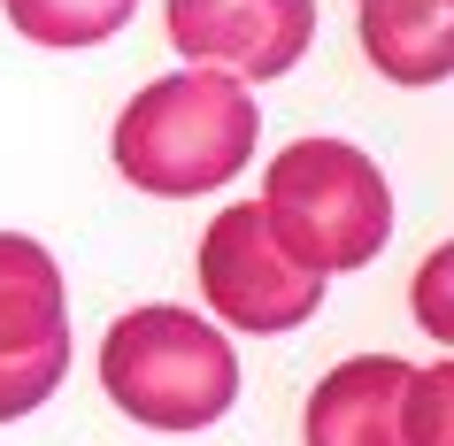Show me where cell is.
I'll return each instance as SVG.
<instances>
[{
  "mask_svg": "<svg viewBox=\"0 0 454 446\" xmlns=\"http://www.w3.org/2000/svg\"><path fill=\"white\" fill-rule=\"evenodd\" d=\"M362 54L393 85H447L454 77V0H355Z\"/></svg>",
  "mask_w": 454,
  "mask_h": 446,
  "instance_id": "7",
  "label": "cell"
},
{
  "mask_svg": "<svg viewBox=\"0 0 454 446\" xmlns=\"http://www.w3.org/2000/svg\"><path fill=\"white\" fill-rule=\"evenodd\" d=\"M416 362L401 354H347L301 408V439L309 446H408L401 439V400Z\"/></svg>",
  "mask_w": 454,
  "mask_h": 446,
  "instance_id": "6",
  "label": "cell"
},
{
  "mask_svg": "<svg viewBox=\"0 0 454 446\" xmlns=\"http://www.w3.org/2000/svg\"><path fill=\"white\" fill-rule=\"evenodd\" d=\"M200 301H208L215 324L247 331V339H278V331H301L324 308V278L301 270L270 239L254 200H231L200 231Z\"/></svg>",
  "mask_w": 454,
  "mask_h": 446,
  "instance_id": "4",
  "label": "cell"
},
{
  "mask_svg": "<svg viewBox=\"0 0 454 446\" xmlns=\"http://www.w3.org/2000/svg\"><path fill=\"white\" fill-rule=\"evenodd\" d=\"M62 377H70V347H47V354H0V423L31 416V408H47L62 393Z\"/></svg>",
  "mask_w": 454,
  "mask_h": 446,
  "instance_id": "11",
  "label": "cell"
},
{
  "mask_svg": "<svg viewBox=\"0 0 454 446\" xmlns=\"http://www.w3.org/2000/svg\"><path fill=\"white\" fill-rule=\"evenodd\" d=\"M408 316H416V331H431L439 347H454V239L416 262V278H408Z\"/></svg>",
  "mask_w": 454,
  "mask_h": 446,
  "instance_id": "12",
  "label": "cell"
},
{
  "mask_svg": "<svg viewBox=\"0 0 454 446\" xmlns=\"http://www.w3.org/2000/svg\"><path fill=\"white\" fill-rule=\"evenodd\" d=\"M100 385L146 431H208L239 400V354L192 308H131L100 339Z\"/></svg>",
  "mask_w": 454,
  "mask_h": 446,
  "instance_id": "3",
  "label": "cell"
},
{
  "mask_svg": "<svg viewBox=\"0 0 454 446\" xmlns=\"http://www.w3.org/2000/svg\"><path fill=\"white\" fill-rule=\"evenodd\" d=\"M401 439L408 446H454V362H431V370L408 377Z\"/></svg>",
  "mask_w": 454,
  "mask_h": 446,
  "instance_id": "10",
  "label": "cell"
},
{
  "mask_svg": "<svg viewBox=\"0 0 454 446\" xmlns=\"http://www.w3.org/2000/svg\"><path fill=\"white\" fill-rule=\"evenodd\" d=\"M70 347V285L62 262L24 231H0V354Z\"/></svg>",
  "mask_w": 454,
  "mask_h": 446,
  "instance_id": "8",
  "label": "cell"
},
{
  "mask_svg": "<svg viewBox=\"0 0 454 446\" xmlns=\"http://www.w3.org/2000/svg\"><path fill=\"white\" fill-rule=\"evenodd\" d=\"M254 139H262L254 85H239L231 70H177L123 100L108 154H116L131 192L200 200V192H223L254 162Z\"/></svg>",
  "mask_w": 454,
  "mask_h": 446,
  "instance_id": "1",
  "label": "cell"
},
{
  "mask_svg": "<svg viewBox=\"0 0 454 446\" xmlns=\"http://www.w3.org/2000/svg\"><path fill=\"white\" fill-rule=\"evenodd\" d=\"M0 8L31 47H100L139 16V0H0Z\"/></svg>",
  "mask_w": 454,
  "mask_h": 446,
  "instance_id": "9",
  "label": "cell"
},
{
  "mask_svg": "<svg viewBox=\"0 0 454 446\" xmlns=\"http://www.w3.org/2000/svg\"><path fill=\"white\" fill-rule=\"evenodd\" d=\"M185 70H231L239 85L286 77L316 39V0H162Z\"/></svg>",
  "mask_w": 454,
  "mask_h": 446,
  "instance_id": "5",
  "label": "cell"
},
{
  "mask_svg": "<svg viewBox=\"0 0 454 446\" xmlns=\"http://www.w3.org/2000/svg\"><path fill=\"white\" fill-rule=\"evenodd\" d=\"M262 223L301 270L332 278V270H362L385 254L393 239V185L385 169L347 139H293L270 154L262 169Z\"/></svg>",
  "mask_w": 454,
  "mask_h": 446,
  "instance_id": "2",
  "label": "cell"
}]
</instances>
